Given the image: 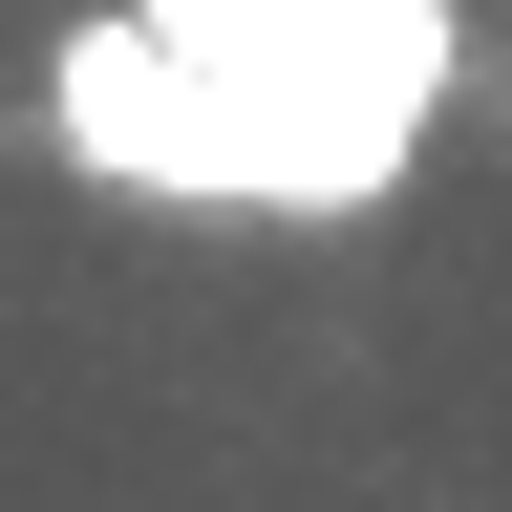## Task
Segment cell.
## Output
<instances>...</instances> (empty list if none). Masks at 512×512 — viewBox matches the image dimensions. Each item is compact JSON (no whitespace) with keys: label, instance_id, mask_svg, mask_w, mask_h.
Returning <instances> with one entry per match:
<instances>
[{"label":"cell","instance_id":"1","mask_svg":"<svg viewBox=\"0 0 512 512\" xmlns=\"http://www.w3.org/2000/svg\"><path fill=\"white\" fill-rule=\"evenodd\" d=\"M470 107V0H86L43 43V150L107 214L342 235Z\"/></svg>","mask_w":512,"mask_h":512}]
</instances>
